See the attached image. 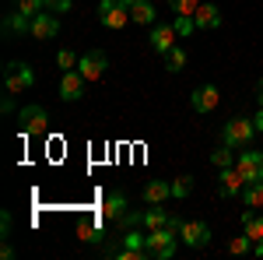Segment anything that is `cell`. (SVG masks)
Masks as SVG:
<instances>
[{"label": "cell", "instance_id": "d4e9b609", "mask_svg": "<svg viewBox=\"0 0 263 260\" xmlns=\"http://www.w3.org/2000/svg\"><path fill=\"white\" fill-rule=\"evenodd\" d=\"M14 4H18L21 14H28V18H35L39 11H46V0H14Z\"/></svg>", "mask_w": 263, "mask_h": 260}, {"label": "cell", "instance_id": "603a6c76", "mask_svg": "<svg viewBox=\"0 0 263 260\" xmlns=\"http://www.w3.org/2000/svg\"><path fill=\"white\" fill-rule=\"evenodd\" d=\"M211 165H218V169H228V165H232V148H228V144L214 148V151H211Z\"/></svg>", "mask_w": 263, "mask_h": 260}, {"label": "cell", "instance_id": "f1b7e54d", "mask_svg": "<svg viewBox=\"0 0 263 260\" xmlns=\"http://www.w3.org/2000/svg\"><path fill=\"white\" fill-rule=\"evenodd\" d=\"M190 190H193V180L190 176H179V180L172 183V197H190Z\"/></svg>", "mask_w": 263, "mask_h": 260}, {"label": "cell", "instance_id": "9a60e30c", "mask_svg": "<svg viewBox=\"0 0 263 260\" xmlns=\"http://www.w3.org/2000/svg\"><path fill=\"white\" fill-rule=\"evenodd\" d=\"M168 197H172V183L151 180L147 186H144V204H165Z\"/></svg>", "mask_w": 263, "mask_h": 260}, {"label": "cell", "instance_id": "4dcf8cb0", "mask_svg": "<svg viewBox=\"0 0 263 260\" xmlns=\"http://www.w3.org/2000/svg\"><path fill=\"white\" fill-rule=\"evenodd\" d=\"M78 236H81L84 242H99L102 239V229H99V225H78Z\"/></svg>", "mask_w": 263, "mask_h": 260}, {"label": "cell", "instance_id": "ac0fdd59", "mask_svg": "<svg viewBox=\"0 0 263 260\" xmlns=\"http://www.w3.org/2000/svg\"><path fill=\"white\" fill-rule=\"evenodd\" d=\"M242 204H246V207H253V211L263 207V180H249L242 186Z\"/></svg>", "mask_w": 263, "mask_h": 260}, {"label": "cell", "instance_id": "52a82bcc", "mask_svg": "<svg viewBox=\"0 0 263 260\" xmlns=\"http://www.w3.org/2000/svg\"><path fill=\"white\" fill-rule=\"evenodd\" d=\"M242 186H246V180H242V172L239 169H221V176H218V197L221 200H232V197H239L242 194Z\"/></svg>", "mask_w": 263, "mask_h": 260}, {"label": "cell", "instance_id": "1f68e13d", "mask_svg": "<svg viewBox=\"0 0 263 260\" xmlns=\"http://www.w3.org/2000/svg\"><path fill=\"white\" fill-rule=\"evenodd\" d=\"M78 63H81V60H78L70 49H60V53H57V67H63V71H74Z\"/></svg>", "mask_w": 263, "mask_h": 260}, {"label": "cell", "instance_id": "2e32d148", "mask_svg": "<svg viewBox=\"0 0 263 260\" xmlns=\"http://www.w3.org/2000/svg\"><path fill=\"white\" fill-rule=\"evenodd\" d=\"M193 21H197V28H218V25H221V14H218L214 4H200L197 14H193Z\"/></svg>", "mask_w": 263, "mask_h": 260}, {"label": "cell", "instance_id": "6da1fadb", "mask_svg": "<svg viewBox=\"0 0 263 260\" xmlns=\"http://www.w3.org/2000/svg\"><path fill=\"white\" fill-rule=\"evenodd\" d=\"M176 232L179 229H172V225H165V229H151L147 236H144V253L147 260H168L176 253Z\"/></svg>", "mask_w": 263, "mask_h": 260}, {"label": "cell", "instance_id": "ba28073f", "mask_svg": "<svg viewBox=\"0 0 263 260\" xmlns=\"http://www.w3.org/2000/svg\"><path fill=\"white\" fill-rule=\"evenodd\" d=\"M105 67H109V57L102 53V49H91V53H84L81 63H78V71L84 74V81H99L105 74Z\"/></svg>", "mask_w": 263, "mask_h": 260}, {"label": "cell", "instance_id": "d6a6232c", "mask_svg": "<svg viewBox=\"0 0 263 260\" xmlns=\"http://www.w3.org/2000/svg\"><path fill=\"white\" fill-rule=\"evenodd\" d=\"M70 7H74V0H57V4H53L49 11H57V14H67Z\"/></svg>", "mask_w": 263, "mask_h": 260}, {"label": "cell", "instance_id": "7c38bea8", "mask_svg": "<svg viewBox=\"0 0 263 260\" xmlns=\"http://www.w3.org/2000/svg\"><path fill=\"white\" fill-rule=\"evenodd\" d=\"M179 39V32H176V25H155L151 28V49L155 53H168L172 46Z\"/></svg>", "mask_w": 263, "mask_h": 260}, {"label": "cell", "instance_id": "8992f818", "mask_svg": "<svg viewBox=\"0 0 263 260\" xmlns=\"http://www.w3.org/2000/svg\"><path fill=\"white\" fill-rule=\"evenodd\" d=\"M179 239L190 246V250H200L211 242V229H207V221H182L179 225Z\"/></svg>", "mask_w": 263, "mask_h": 260}, {"label": "cell", "instance_id": "5bb4252c", "mask_svg": "<svg viewBox=\"0 0 263 260\" xmlns=\"http://www.w3.org/2000/svg\"><path fill=\"white\" fill-rule=\"evenodd\" d=\"M126 7H130L134 25H155V18H158V11H155L147 0H126Z\"/></svg>", "mask_w": 263, "mask_h": 260}, {"label": "cell", "instance_id": "ffe728a7", "mask_svg": "<svg viewBox=\"0 0 263 260\" xmlns=\"http://www.w3.org/2000/svg\"><path fill=\"white\" fill-rule=\"evenodd\" d=\"M28 28H32V18L21 14V11L7 14V21H4V32H28Z\"/></svg>", "mask_w": 263, "mask_h": 260}, {"label": "cell", "instance_id": "9c48e42d", "mask_svg": "<svg viewBox=\"0 0 263 260\" xmlns=\"http://www.w3.org/2000/svg\"><path fill=\"white\" fill-rule=\"evenodd\" d=\"M218 102H221V95H218V88H214V84H200V88L190 95L193 113H214V109H218Z\"/></svg>", "mask_w": 263, "mask_h": 260}, {"label": "cell", "instance_id": "8d00e7d4", "mask_svg": "<svg viewBox=\"0 0 263 260\" xmlns=\"http://www.w3.org/2000/svg\"><path fill=\"white\" fill-rule=\"evenodd\" d=\"M53 4H57V0H46V7H53Z\"/></svg>", "mask_w": 263, "mask_h": 260}, {"label": "cell", "instance_id": "4316f807", "mask_svg": "<svg viewBox=\"0 0 263 260\" xmlns=\"http://www.w3.org/2000/svg\"><path fill=\"white\" fill-rule=\"evenodd\" d=\"M249 250H253V239H249V236H235V239L228 242V253H235V257H239V253H249Z\"/></svg>", "mask_w": 263, "mask_h": 260}, {"label": "cell", "instance_id": "4fadbf2b", "mask_svg": "<svg viewBox=\"0 0 263 260\" xmlns=\"http://www.w3.org/2000/svg\"><path fill=\"white\" fill-rule=\"evenodd\" d=\"M239 172H242V180H263V151H242V159L235 165Z\"/></svg>", "mask_w": 263, "mask_h": 260}, {"label": "cell", "instance_id": "7a4b0ae2", "mask_svg": "<svg viewBox=\"0 0 263 260\" xmlns=\"http://www.w3.org/2000/svg\"><path fill=\"white\" fill-rule=\"evenodd\" d=\"M32 84H35V74H32L28 63L11 60L4 67V88H7V95H21V92H28Z\"/></svg>", "mask_w": 263, "mask_h": 260}, {"label": "cell", "instance_id": "44dd1931", "mask_svg": "<svg viewBox=\"0 0 263 260\" xmlns=\"http://www.w3.org/2000/svg\"><path fill=\"white\" fill-rule=\"evenodd\" d=\"M123 211H126V197H123V194H109V197H105V218H120Z\"/></svg>", "mask_w": 263, "mask_h": 260}, {"label": "cell", "instance_id": "8fae6325", "mask_svg": "<svg viewBox=\"0 0 263 260\" xmlns=\"http://www.w3.org/2000/svg\"><path fill=\"white\" fill-rule=\"evenodd\" d=\"M28 32H32V39H53V36L60 32V21L53 18L49 7H46V11H39V14L32 18V28H28Z\"/></svg>", "mask_w": 263, "mask_h": 260}, {"label": "cell", "instance_id": "5b68a950", "mask_svg": "<svg viewBox=\"0 0 263 260\" xmlns=\"http://www.w3.org/2000/svg\"><path fill=\"white\" fill-rule=\"evenodd\" d=\"M46 109L42 106H21L18 113V127L21 134H28V137H35V134H46Z\"/></svg>", "mask_w": 263, "mask_h": 260}, {"label": "cell", "instance_id": "d6986e66", "mask_svg": "<svg viewBox=\"0 0 263 260\" xmlns=\"http://www.w3.org/2000/svg\"><path fill=\"white\" fill-rule=\"evenodd\" d=\"M168 221H172V218L165 215L162 207H147V211H144V215H141V225H144V229H147V232H151V229H165Z\"/></svg>", "mask_w": 263, "mask_h": 260}, {"label": "cell", "instance_id": "277c9868", "mask_svg": "<svg viewBox=\"0 0 263 260\" xmlns=\"http://www.w3.org/2000/svg\"><path fill=\"white\" fill-rule=\"evenodd\" d=\"M99 21L109 28V32L126 28V21H130V7H126V0H102V4H99Z\"/></svg>", "mask_w": 263, "mask_h": 260}, {"label": "cell", "instance_id": "836d02e7", "mask_svg": "<svg viewBox=\"0 0 263 260\" xmlns=\"http://www.w3.org/2000/svg\"><path fill=\"white\" fill-rule=\"evenodd\" d=\"M253 123H256V134H263V106H260V113L253 116Z\"/></svg>", "mask_w": 263, "mask_h": 260}, {"label": "cell", "instance_id": "d590c367", "mask_svg": "<svg viewBox=\"0 0 263 260\" xmlns=\"http://www.w3.org/2000/svg\"><path fill=\"white\" fill-rule=\"evenodd\" d=\"M256 99H260V106H263V81L256 84Z\"/></svg>", "mask_w": 263, "mask_h": 260}, {"label": "cell", "instance_id": "f546056e", "mask_svg": "<svg viewBox=\"0 0 263 260\" xmlns=\"http://www.w3.org/2000/svg\"><path fill=\"white\" fill-rule=\"evenodd\" d=\"M116 225H120L123 232H126V229H137V225H141V215H137V211H123L120 218H116Z\"/></svg>", "mask_w": 263, "mask_h": 260}, {"label": "cell", "instance_id": "7402d4cb", "mask_svg": "<svg viewBox=\"0 0 263 260\" xmlns=\"http://www.w3.org/2000/svg\"><path fill=\"white\" fill-rule=\"evenodd\" d=\"M165 67H168L172 74H179L182 67H186V49H179V46H172V49L165 53Z\"/></svg>", "mask_w": 263, "mask_h": 260}, {"label": "cell", "instance_id": "83f0119b", "mask_svg": "<svg viewBox=\"0 0 263 260\" xmlns=\"http://www.w3.org/2000/svg\"><path fill=\"white\" fill-rule=\"evenodd\" d=\"M147 236V232H144ZM144 236L137 232V229H126L123 232V246H130V250H144Z\"/></svg>", "mask_w": 263, "mask_h": 260}, {"label": "cell", "instance_id": "30bf717a", "mask_svg": "<svg viewBox=\"0 0 263 260\" xmlns=\"http://www.w3.org/2000/svg\"><path fill=\"white\" fill-rule=\"evenodd\" d=\"M81 95H84V74H81V71H63V78H60V99L78 102Z\"/></svg>", "mask_w": 263, "mask_h": 260}, {"label": "cell", "instance_id": "e0dca14e", "mask_svg": "<svg viewBox=\"0 0 263 260\" xmlns=\"http://www.w3.org/2000/svg\"><path fill=\"white\" fill-rule=\"evenodd\" d=\"M242 229H246V236H249L253 242L263 239V215H260V211H253V207L242 211Z\"/></svg>", "mask_w": 263, "mask_h": 260}, {"label": "cell", "instance_id": "cb8c5ba5", "mask_svg": "<svg viewBox=\"0 0 263 260\" xmlns=\"http://www.w3.org/2000/svg\"><path fill=\"white\" fill-rule=\"evenodd\" d=\"M172 25H176L179 39H186V36H190V32L197 28V21H193V14H176V21H172Z\"/></svg>", "mask_w": 263, "mask_h": 260}, {"label": "cell", "instance_id": "e575fe53", "mask_svg": "<svg viewBox=\"0 0 263 260\" xmlns=\"http://www.w3.org/2000/svg\"><path fill=\"white\" fill-rule=\"evenodd\" d=\"M253 253H256V257H263V239H256V242H253Z\"/></svg>", "mask_w": 263, "mask_h": 260}, {"label": "cell", "instance_id": "3957f363", "mask_svg": "<svg viewBox=\"0 0 263 260\" xmlns=\"http://www.w3.org/2000/svg\"><path fill=\"white\" fill-rule=\"evenodd\" d=\"M253 137H256V123L242 120V116H235V120H228L221 127V141L228 144V148H249Z\"/></svg>", "mask_w": 263, "mask_h": 260}, {"label": "cell", "instance_id": "484cf974", "mask_svg": "<svg viewBox=\"0 0 263 260\" xmlns=\"http://www.w3.org/2000/svg\"><path fill=\"white\" fill-rule=\"evenodd\" d=\"M168 7H172L176 14H197L200 0H168Z\"/></svg>", "mask_w": 263, "mask_h": 260}]
</instances>
